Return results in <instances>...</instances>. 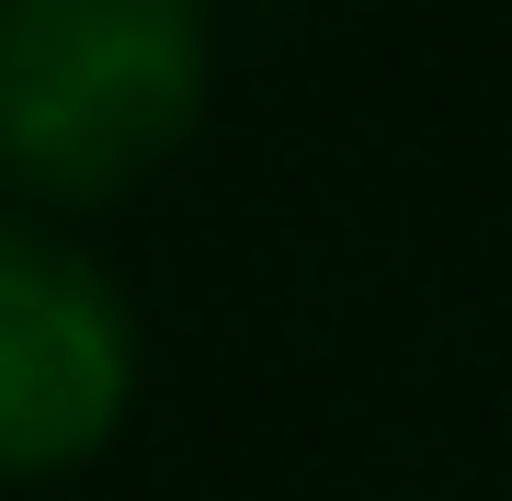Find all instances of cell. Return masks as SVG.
Returning <instances> with one entry per match:
<instances>
[{
    "label": "cell",
    "mask_w": 512,
    "mask_h": 501,
    "mask_svg": "<svg viewBox=\"0 0 512 501\" xmlns=\"http://www.w3.org/2000/svg\"><path fill=\"white\" fill-rule=\"evenodd\" d=\"M217 0H0V183L103 205L205 126Z\"/></svg>",
    "instance_id": "cell-1"
},
{
    "label": "cell",
    "mask_w": 512,
    "mask_h": 501,
    "mask_svg": "<svg viewBox=\"0 0 512 501\" xmlns=\"http://www.w3.org/2000/svg\"><path fill=\"white\" fill-rule=\"evenodd\" d=\"M137 410V308L46 217H0V479H69Z\"/></svg>",
    "instance_id": "cell-2"
}]
</instances>
